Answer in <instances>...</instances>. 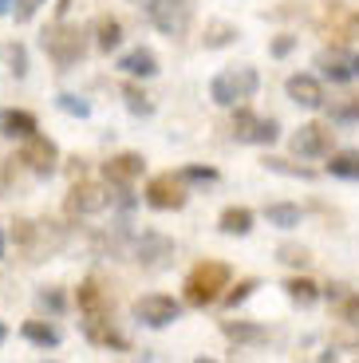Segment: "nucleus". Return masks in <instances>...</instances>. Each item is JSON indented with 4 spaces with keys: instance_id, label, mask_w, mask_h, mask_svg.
<instances>
[{
    "instance_id": "obj_1",
    "label": "nucleus",
    "mask_w": 359,
    "mask_h": 363,
    "mask_svg": "<svg viewBox=\"0 0 359 363\" xmlns=\"http://www.w3.org/2000/svg\"><path fill=\"white\" fill-rule=\"evenodd\" d=\"M12 241H16V249L24 253V261H44V257L60 253L67 233H63V225H55V221H16Z\"/></svg>"
},
{
    "instance_id": "obj_2",
    "label": "nucleus",
    "mask_w": 359,
    "mask_h": 363,
    "mask_svg": "<svg viewBox=\"0 0 359 363\" xmlns=\"http://www.w3.org/2000/svg\"><path fill=\"white\" fill-rule=\"evenodd\" d=\"M229 289V264L225 261H201L189 269L186 277V304L206 308L214 300H221V292Z\"/></svg>"
},
{
    "instance_id": "obj_3",
    "label": "nucleus",
    "mask_w": 359,
    "mask_h": 363,
    "mask_svg": "<svg viewBox=\"0 0 359 363\" xmlns=\"http://www.w3.org/2000/svg\"><path fill=\"white\" fill-rule=\"evenodd\" d=\"M40 44H44L48 60H52L55 67H63V72H67V67H75L83 60V52H87V32L60 20V24H52L44 36H40Z\"/></svg>"
},
{
    "instance_id": "obj_4",
    "label": "nucleus",
    "mask_w": 359,
    "mask_h": 363,
    "mask_svg": "<svg viewBox=\"0 0 359 363\" xmlns=\"http://www.w3.org/2000/svg\"><path fill=\"white\" fill-rule=\"evenodd\" d=\"M260 87V75L253 67H233V72H217L209 83V99L217 107H237L241 99H253Z\"/></svg>"
},
{
    "instance_id": "obj_5",
    "label": "nucleus",
    "mask_w": 359,
    "mask_h": 363,
    "mask_svg": "<svg viewBox=\"0 0 359 363\" xmlns=\"http://www.w3.org/2000/svg\"><path fill=\"white\" fill-rule=\"evenodd\" d=\"M189 20H194V0H150V24L162 36H186Z\"/></svg>"
},
{
    "instance_id": "obj_6",
    "label": "nucleus",
    "mask_w": 359,
    "mask_h": 363,
    "mask_svg": "<svg viewBox=\"0 0 359 363\" xmlns=\"http://www.w3.org/2000/svg\"><path fill=\"white\" fill-rule=\"evenodd\" d=\"M146 206L150 209H182L186 206V182L178 174H154L143 190Z\"/></svg>"
},
{
    "instance_id": "obj_7",
    "label": "nucleus",
    "mask_w": 359,
    "mask_h": 363,
    "mask_svg": "<svg viewBox=\"0 0 359 363\" xmlns=\"http://www.w3.org/2000/svg\"><path fill=\"white\" fill-rule=\"evenodd\" d=\"M135 316L146 328H166L182 316V304L174 296H162V292H146V296L135 300Z\"/></svg>"
},
{
    "instance_id": "obj_8",
    "label": "nucleus",
    "mask_w": 359,
    "mask_h": 363,
    "mask_svg": "<svg viewBox=\"0 0 359 363\" xmlns=\"http://www.w3.org/2000/svg\"><path fill=\"white\" fill-rule=\"evenodd\" d=\"M20 162H24L32 174L48 178V174H55V166H60V146H55L52 138H44V135H28L24 150H20Z\"/></svg>"
},
{
    "instance_id": "obj_9",
    "label": "nucleus",
    "mask_w": 359,
    "mask_h": 363,
    "mask_svg": "<svg viewBox=\"0 0 359 363\" xmlns=\"http://www.w3.org/2000/svg\"><path fill=\"white\" fill-rule=\"evenodd\" d=\"M107 201H111L107 186H99V182H75L72 194H67V213L72 218H87V213L107 209Z\"/></svg>"
},
{
    "instance_id": "obj_10",
    "label": "nucleus",
    "mask_w": 359,
    "mask_h": 363,
    "mask_svg": "<svg viewBox=\"0 0 359 363\" xmlns=\"http://www.w3.org/2000/svg\"><path fill=\"white\" fill-rule=\"evenodd\" d=\"M332 127H324V123H304V127L292 135V150L300 158H324L332 155Z\"/></svg>"
},
{
    "instance_id": "obj_11",
    "label": "nucleus",
    "mask_w": 359,
    "mask_h": 363,
    "mask_svg": "<svg viewBox=\"0 0 359 363\" xmlns=\"http://www.w3.org/2000/svg\"><path fill=\"white\" fill-rule=\"evenodd\" d=\"M324 32L328 36H336V44H348V40L359 36V9H343L340 0H332V12H328V20H324Z\"/></svg>"
},
{
    "instance_id": "obj_12",
    "label": "nucleus",
    "mask_w": 359,
    "mask_h": 363,
    "mask_svg": "<svg viewBox=\"0 0 359 363\" xmlns=\"http://www.w3.org/2000/svg\"><path fill=\"white\" fill-rule=\"evenodd\" d=\"M285 91H288V99L300 103V107H308V111L324 107V87H320V79H312V75H288Z\"/></svg>"
},
{
    "instance_id": "obj_13",
    "label": "nucleus",
    "mask_w": 359,
    "mask_h": 363,
    "mask_svg": "<svg viewBox=\"0 0 359 363\" xmlns=\"http://www.w3.org/2000/svg\"><path fill=\"white\" fill-rule=\"evenodd\" d=\"M143 155H135V150H123V155H115L107 166H103V174H107L111 186H131V182L143 174Z\"/></svg>"
},
{
    "instance_id": "obj_14",
    "label": "nucleus",
    "mask_w": 359,
    "mask_h": 363,
    "mask_svg": "<svg viewBox=\"0 0 359 363\" xmlns=\"http://www.w3.org/2000/svg\"><path fill=\"white\" fill-rule=\"evenodd\" d=\"M79 312H83V320H91V316H111V300H107V292H103V284L95 281V277H87V281L79 284Z\"/></svg>"
},
{
    "instance_id": "obj_15",
    "label": "nucleus",
    "mask_w": 359,
    "mask_h": 363,
    "mask_svg": "<svg viewBox=\"0 0 359 363\" xmlns=\"http://www.w3.org/2000/svg\"><path fill=\"white\" fill-rule=\"evenodd\" d=\"M221 332L233 340L237 347H257V344H269V328L249 324V320H221Z\"/></svg>"
},
{
    "instance_id": "obj_16",
    "label": "nucleus",
    "mask_w": 359,
    "mask_h": 363,
    "mask_svg": "<svg viewBox=\"0 0 359 363\" xmlns=\"http://www.w3.org/2000/svg\"><path fill=\"white\" fill-rule=\"evenodd\" d=\"M83 332H87L91 344H99V347H115V352H126V340L115 332L111 316H91V320H83Z\"/></svg>"
},
{
    "instance_id": "obj_17",
    "label": "nucleus",
    "mask_w": 359,
    "mask_h": 363,
    "mask_svg": "<svg viewBox=\"0 0 359 363\" xmlns=\"http://www.w3.org/2000/svg\"><path fill=\"white\" fill-rule=\"evenodd\" d=\"M36 130H40V123H36V115H32V111H16V107L0 111V135L28 138V135H36Z\"/></svg>"
},
{
    "instance_id": "obj_18",
    "label": "nucleus",
    "mask_w": 359,
    "mask_h": 363,
    "mask_svg": "<svg viewBox=\"0 0 359 363\" xmlns=\"http://www.w3.org/2000/svg\"><path fill=\"white\" fill-rule=\"evenodd\" d=\"M166 257H174L170 241L158 237V233H143V241H138V264H146V269H162Z\"/></svg>"
},
{
    "instance_id": "obj_19",
    "label": "nucleus",
    "mask_w": 359,
    "mask_h": 363,
    "mask_svg": "<svg viewBox=\"0 0 359 363\" xmlns=\"http://www.w3.org/2000/svg\"><path fill=\"white\" fill-rule=\"evenodd\" d=\"M118 67H123L126 75H154L158 72V55L150 52V48H135V52H126L123 60H118Z\"/></svg>"
},
{
    "instance_id": "obj_20",
    "label": "nucleus",
    "mask_w": 359,
    "mask_h": 363,
    "mask_svg": "<svg viewBox=\"0 0 359 363\" xmlns=\"http://www.w3.org/2000/svg\"><path fill=\"white\" fill-rule=\"evenodd\" d=\"M285 292L292 304H300V308H312L316 300H320V284L308 281V277H292V281H285Z\"/></svg>"
},
{
    "instance_id": "obj_21",
    "label": "nucleus",
    "mask_w": 359,
    "mask_h": 363,
    "mask_svg": "<svg viewBox=\"0 0 359 363\" xmlns=\"http://www.w3.org/2000/svg\"><path fill=\"white\" fill-rule=\"evenodd\" d=\"M265 218L277 229H297L304 213H300V206H292V201H272V206H265Z\"/></svg>"
},
{
    "instance_id": "obj_22",
    "label": "nucleus",
    "mask_w": 359,
    "mask_h": 363,
    "mask_svg": "<svg viewBox=\"0 0 359 363\" xmlns=\"http://www.w3.org/2000/svg\"><path fill=\"white\" fill-rule=\"evenodd\" d=\"M95 44H99V52H115L123 44V24L115 16H99L95 20Z\"/></svg>"
},
{
    "instance_id": "obj_23",
    "label": "nucleus",
    "mask_w": 359,
    "mask_h": 363,
    "mask_svg": "<svg viewBox=\"0 0 359 363\" xmlns=\"http://www.w3.org/2000/svg\"><path fill=\"white\" fill-rule=\"evenodd\" d=\"M253 229V209H245V206H229L221 213V233H229V237H245Z\"/></svg>"
},
{
    "instance_id": "obj_24",
    "label": "nucleus",
    "mask_w": 359,
    "mask_h": 363,
    "mask_svg": "<svg viewBox=\"0 0 359 363\" xmlns=\"http://www.w3.org/2000/svg\"><path fill=\"white\" fill-rule=\"evenodd\" d=\"M20 332H24V340H32L36 347H55V344H60V328L44 324V320H28Z\"/></svg>"
},
{
    "instance_id": "obj_25",
    "label": "nucleus",
    "mask_w": 359,
    "mask_h": 363,
    "mask_svg": "<svg viewBox=\"0 0 359 363\" xmlns=\"http://www.w3.org/2000/svg\"><path fill=\"white\" fill-rule=\"evenodd\" d=\"M328 174H332V178L359 182V150H340V155H332V162H328Z\"/></svg>"
},
{
    "instance_id": "obj_26",
    "label": "nucleus",
    "mask_w": 359,
    "mask_h": 363,
    "mask_svg": "<svg viewBox=\"0 0 359 363\" xmlns=\"http://www.w3.org/2000/svg\"><path fill=\"white\" fill-rule=\"evenodd\" d=\"M253 130H257V115H253L249 107H237V111H233V138L253 143Z\"/></svg>"
},
{
    "instance_id": "obj_27",
    "label": "nucleus",
    "mask_w": 359,
    "mask_h": 363,
    "mask_svg": "<svg viewBox=\"0 0 359 363\" xmlns=\"http://www.w3.org/2000/svg\"><path fill=\"white\" fill-rule=\"evenodd\" d=\"M265 166L277 170V174H288V178H304V182L316 178V170H308V166H292L288 158H265Z\"/></svg>"
},
{
    "instance_id": "obj_28",
    "label": "nucleus",
    "mask_w": 359,
    "mask_h": 363,
    "mask_svg": "<svg viewBox=\"0 0 359 363\" xmlns=\"http://www.w3.org/2000/svg\"><path fill=\"white\" fill-rule=\"evenodd\" d=\"M123 95H126V107L135 111V115H150V111H154V103L146 99V91H143V87H135V83H126Z\"/></svg>"
},
{
    "instance_id": "obj_29",
    "label": "nucleus",
    "mask_w": 359,
    "mask_h": 363,
    "mask_svg": "<svg viewBox=\"0 0 359 363\" xmlns=\"http://www.w3.org/2000/svg\"><path fill=\"white\" fill-rule=\"evenodd\" d=\"M233 36H237L233 24H209L206 28V48H225V44H233Z\"/></svg>"
},
{
    "instance_id": "obj_30",
    "label": "nucleus",
    "mask_w": 359,
    "mask_h": 363,
    "mask_svg": "<svg viewBox=\"0 0 359 363\" xmlns=\"http://www.w3.org/2000/svg\"><path fill=\"white\" fill-rule=\"evenodd\" d=\"M253 289H257V281H253V277H245V281H237V289L221 292V300L229 304V308H237V304H245V300L253 296Z\"/></svg>"
},
{
    "instance_id": "obj_31",
    "label": "nucleus",
    "mask_w": 359,
    "mask_h": 363,
    "mask_svg": "<svg viewBox=\"0 0 359 363\" xmlns=\"http://www.w3.org/2000/svg\"><path fill=\"white\" fill-rule=\"evenodd\" d=\"M336 316H340L343 324H355V328H359V296H355V292L340 296V304H336Z\"/></svg>"
},
{
    "instance_id": "obj_32",
    "label": "nucleus",
    "mask_w": 359,
    "mask_h": 363,
    "mask_svg": "<svg viewBox=\"0 0 359 363\" xmlns=\"http://www.w3.org/2000/svg\"><path fill=\"white\" fill-rule=\"evenodd\" d=\"M280 127H277V118H257V130H253V143H277Z\"/></svg>"
},
{
    "instance_id": "obj_33",
    "label": "nucleus",
    "mask_w": 359,
    "mask_h": 363,
    "mask_svg": "<svg viewBox=\"0 0 359 363\" xmlns=\"http://www.w3.org/2000/svg\"><path fill=\"white\" fill-rule=\"evenodd\" d=\"M324 75L332 83H348L351 79V67L343 64V60H324Z\"/></svg>"
},
{
    "instance_id": "obj_34",
    "label": "nucleus",
    "mask_w": 359,
    "mask_h": 363,
    "mask_svg": "<svg viewBox=\"0 0 359 363\" xmlns=\"http://www.w3.org/2000/svg\"><path fill=\"white\" fill-rule=\"evenodd\" d=\"M178 178L182 182H217V170H214V166H186Z\"/></svg>"
},
{
    "instance_id": "obj_35",
    "label": "nucleus",
    "mask_w": 359,
    "mask_h": 363,
    "mask_svg": "<svg viewBox=\"0 0 359 363\" xmlns=\"http://www.w3.org/2000/svg\"><path fill=\"white\" fill-rule=\"evenodd\" d=\"M44 4H48V0H16V24H28V20L36 16Z\"/></svg>"
},
{
    "instance_id": "obj_36",
    "label": "nucleus",
    "mask_w": 359,
    "mask_h": 363,
    "mask_svg": "<svg viewBox=\"0 0 359 363\" xmlns=\"http://www.w3.org/2000/svg\"><path fill=\"white\" fill-rule=\"evenodd\" d=\"M280 261L285 264H308L312 257H308L304 245H280Z\"/></svg>"
},
{
    "instance_id": "obj_37",
    "label": "nucleus",
    "mask_w": 359,
    "mask_h": 363,
    "mask_svg": "<svg viewBox=\"0 0 359 363\" xmlns=\"http://www.w3.org/2000/svg\"><path fill=\"white\" fill-rule=\"evenodd\" d=\"M40 304L52 312H63V292L60 289H40Z\"/></svg>"
},
{
    "instance_id": "obj_38",
    "label": "nucleus",
    "mask_w": 359,
    "mask_h": 363,
    "mask_svg": "<svg viewBox=\"0 0 359 363\" xmlns=\"http://www.w3.org/2000/svg\"><path fill=\"white\" fill-rule=\"evenodd\" d=\"M292 48H297V36H288V32H285V36H277V40H272V48H269V52L277 55V60H285V55L292 52Z\"/></svg>"
},
{
    "instance_id": "obj_39",
    "label": "nucleus",
    "mask_w": 359,
    "mask_h": 363,
    "mask_svg": "<svg viewBox=\"0 0 359 363\" xmlns=\"http://www.w3.org/2000/svg\"><path fill=\"white\" fill-rule=\"evenodd\" d=\"M60 107L63 111H67V115H87V103H83V99H75V95H60Z\"/></svg>"
},
{
    "instance_id": "obj_40",
    "label": "nucleus",
    "mask_w": 359,
    "mask_h": 363,
    "mask_svg": "<svg viewBox=\"0 0 359 363\" xmlns=\"http://www.w3.org/2000/svg\"><path fill=\"white\" fill-rule=\"evenodd\" d=\"M9 60H12V72H16V75H24L28 72V60H24V48H9Z\"/></svg>"
},
{
    "instance_id": "obj_41",
    "label": "nucleus",
    "mask_w": 359,
    "mask_h": 363,
    "mask_svg": "<svg viewBox=\"0 0 359 363\" xmlns=\"http://www.w3.org/2000/svg\"><path fill=\"white\" fill-rule=\"evenodd\" d=\"M343 118H359V95L348 103V107H343Z\"/></svg>"
},
{
    "instance_id": "obj_42",
    "label": "nucleus",
    "mask_w": 359,
    "mask_h": 363,
    "mask_svg": "<svg viewBox=\"0 0 359 363\" xmlns=\"http://www.w3.org/2000/svg\"><path fill=\"white\" fill-rule=\"evenodd\" d=\"M72 9V0H60V4H55V12H60V20H63V12Z\"/></svg>"
},
{
    "instance_id": "obj_43",
    "label": "nucleus",
    "mask_w": 359,
    "mask_h": 363,
    "mask_svg": "<svg viewBox=\"0 0 359 363\" xmlns=\"http://www.w3.org/2000/svg\"><path fill=\"white\" fill-rule=\"evenodd\" d=\"M4 340H9V328H4V320H0V344H4Z\"/></svg>"
},
{
    "instance_id": "obj_44",
    "label": "nucleus",
    "mask_w": 359,
    "mask_h": 363,
    "mask_svg": "<svg viewBox=\"0 0 359 363\" xmlns=\"http://www.w3.org/2000/svg\"><path fill=\"white\" fill-rule=\"evenodd\" d=\"M9 4H12V0H0V16H4V12H9Z\"/></svg>"
},
{
    "instance_id": "obj_45",
    "label": "nucleus",
    "mask_w": 359,
    "mask_h": 363,
    "mask_svg": "<svg viewBox=\"0 0 359 363\" xmlns=\"http://www.w3.org/2000/svg\"><path fill=\"white\" fill-rule=\"evenodd\" d=\"M351 75H359V55H355V64H351Z\"/></svg>"
},
{
    "instance_id": "obj_46",
    "label": "nucleus",
    "mask_w": 359,
    "mask_h": 363,
    "mask_svg": "<svg viewBox=\"0 0 359 363\" xmlns=\"http://www.w3.org/2000/svg\"><path fill=\"white\" fill-rule=\"evenodd\" d=\"M0 257H4V229H0Z\"/></svg>"
}]
</instances>
